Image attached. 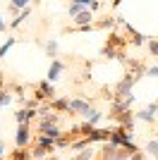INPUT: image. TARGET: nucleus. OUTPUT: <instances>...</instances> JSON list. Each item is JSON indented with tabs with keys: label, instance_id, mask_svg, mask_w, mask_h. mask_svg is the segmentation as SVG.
I'll use <instances>...</instances> for the list:
<instances>
[{
	"label": "nucleus",
	"instance_id": "nucleus-10",
	"mask_svg": "<svg viewBox=\"0 0 158 160\" xmlns=\"http://www.w3.org/2000/svg\"><path fill=\"white\" fill-rule=\"evenodd\" d=\"M58 122H60V115H50V112H46V115H39V122H36V129H39V134H43L46 129L55 127Z\"/></svg>",
	"mask_w": 158,
	"mask_h": 160
},
{
	"label": "nucleus",
	"instance_id": "nucleus-19",
	"mask_svg": "<svg viewBox=\"0 0 158 160\" xmlns=\"http://www.w3.org/2000/svg\"><path fill=\"white\" fill-rule=\"evenodd\" d=\"M84 24H93V12L86 7L79 14H74V27H84Z\"/></svg>",
	"mask_w": 158,
	"mask_h": 160
},
{
	"label": "nucleus",
	"instance_id": "nucleus-12",
	"mask_svg": "<svg viewBox=\"0 0 158 160\" xmlns=\"http://www.w3.org/2000/svg\"><path fill=\"white\" fill-rule=\"evenodd\" d=\"M67 69V65L62 60H60V58H53L50 60V67H48V79L50 81H58L60 77H62V72H65Z\"/></svg>",
	"mask_w": 158,
	"mask_h": 160
},
{
	"label": "nucleus",
	"instance_id": "nucleus-27",
	"mask_svg": "<svg viewBox=\"0 0 158 160\" xmlns=\"http://www.w3.org/2000/svg\"><path fill=\"white\" fill-rule=\"evenodd\" d=\"M82 10H86V7H84V5H79V2H74V0H72V2H70V7H67V12H70V17H74V14H79V12H82Z\"/></svg>",
	"mask_w": 158,
	"mask_h": 160
},
{
	"label": "nucleus",
	"instance_id": "nucleus-39",
	"mask_svg": "<svg viewBox=\"0 0 158 160\" xmlns=\"http://www.w3.org/2000/svg\"><path fill=\"white\" fill-rule=\"evenodd\" d=\"M113 2V7H118V5H122V0H110Z\"/></svg>",
	"mask_w": 158,
	"mask_h": 160
},
{
	"label": "nucleus",
	"instance_id": "nucleus-35",
	"mask_svg": "<svg viewBox=\"0 0 158 160\" xmlns=\"http://www.w3.org/2000/svg\"><path fill=\"white\" fill-rule=\"evenodd\" d=\"M74 2H79V5H84V7H89V5H91V0H74Z\"/></svg>",
	"mask_w": 158,
	"mask_h": 160
},
{
	"label": "nucleus",
	"instance_id": "nucleus-37",
	"mask_svg": "<svg viewBox=\"0 0 158 160\" xmlns=\"http://www.w3.org/2000/svg\"><path fill=\"white\" fill-rule=\"evenodd\" d=\"M5 29L7 27H5V22H3V17H0V31H5Z\"/></svg>",
	"mask_w": 158,
	"mask_h": 160
},
{
	"label": "nucleus",
	"instance_id": "nucleus-13",
	"mask_svg": "<svg viewBox=\"0 0 158 160\" xmlns=\"http://www.w3.org/2000/svg\"><path fill=\"white\" fill-rule=\"evenodd\" d=\"M91 108H93L91 100H82V98L70 100V112H72V115H86Z\"/></svg>",
	"mask_w": 158,
	"mask_h": 160
},
{
	"label": "nucleus",
	"instance_id": "nucleus-25",
	"mask_svg": "<svg viewBox=\"0 0 158 160\" xmlns=\"http://www.w3.org/2000/svg\"><path fill=\"white\" fill-rule=\"evenodd\" d=\"M46 53H48V58H58V41L55 38H50V41H46Z\"/></svg>",
	"mask_w": 158,
	"mask_h": 160
},
{
	"label": "nucleus",
	"instance_id": "nucleus-42",
	"mask_svg": "<svg viewBox=\"0 0 158 160\" xmlns=\"http://www.w3.org/2000/svg\"><path fill=\"white\" fill-rule=\"evenodd\" d=\"M34 2H41V0H34Z\"/></svg>",
	"mask_w": 158,
	"mask_h": 160
},
{
	"label": "nucleus",
	"instance_id": "nucleus-20",
	"mask_svg": "<svg viewBox=\"0 0 158 160\" xmlns=\"http://www.w3.org/2000/svg\"><path fill=\"white\" fill-rule=\"evenodd\" d=\"M84 117H86V122H89V124H93V127H98V122L103 120L105 115L101 112V110H96V108H91V110H89V112H86Z\"/></svg>",
	"mask_w": 158,
	"mask_h": 160
},
{
	"label": "nucleus",
	"instance_id": "nucleus-30",
	"mask_svg": "<svg viewBox=\"0 0 158 160\" xmlns=\"http://www.w3.org/2000/svg\"><path fill=\"white\" fill-rule=\"evenodd\" d=\"M10 5L19 7V10H24V7H31V0H10Z\"/></svg>",
	"mask_w": 158,
	"mask_h": 160
},
{
	"label": "nucleus",
	"instance_id": "nucleus-26",
	"mask_svg": "<svg viewBox=\"0 0 158 160\" xmlns=\"http://www.w3.org/2000/svg\"><path fill=\"white\" fill-rule=\"evenodd\" d=\"M10 103H12V93L7 88H0V108H7Z\"/></svg>",
	"mask_w": 158,
	"mask_h": 160
},
{
	"label": "nucleus",
	"instance_id": "nucleus-7",
	"mask_svg": "<svg viewBox=\"0 0 158 160\" xmlns=\"http://www.w3.org/2000/svg\"><path fill=\"white\" fill-rule=\"evenodd\" d=\"M132 136H134V132H129L127 127L118 124V127H113V134H110V143H115V146H125L127 141H132Z\"/></svg>",
	"mask_w": 158,
	"mask_h": 160
},
{
	"label": "nucleus",
	"instance_id": "nucleus-34",
	"mask_svg": "<svg viewBox=\"0 0 158 160\" xmlns=\"http://www.w3.org/2000/svg\"><path fill=\"white\" fill-rule=\"evenodd\" d=\"M3 158H5V141L0 139V160H3Z\"/></svg>",
	"mask_w": 158,
	"mask_h": 160
},
{
	"label": "nucleus",
	"instance_id": "nucleus-4",
	"mask_svg": "<svg viewBox=\"0 0 158 160\" xmlns=\"http://www.w3.org/2000/svg\"><path fill=\"white\" fill-rule=\"evenodd\" d=\"M127 46H129L127 36L120 33V31H115V29L108 33V38H105V43H103V48H110V50H125Z\"/></svg>",
	"mask_w": 158,
	"mask_h": 160
},
{
	"label": "nucleus",
	"instance_id": "nucleus-41",
	"mask_svg": "<svg viewBox=\"0 0 158 160\" xmlns=\"http://www.w3.org/2000/svg\"><path fill=\"white\" fill-rule=\"evenodd\" d=\"M156 136H158V124H156Z\"/></svg>",
	"mask_w": 158,
	"mask_h": 160
},
{
	"label": "nucleus",
	"instance_id": "nucleus-9",
	"mask_svg": "<svg viewBox=\"0 0 158 160\" xmlns=\"http://www.w3.org/2000/svg\"><path fill=\"white\" fill-rule=\"evenodd\" d=\"M34 117H39V108H19V110L14 112L17 124H31Z\"/></svg>",
	"mask_w": 158,
	"mask_h": 160
},
{
	"label": "nucleus",
	"instance_id": "nucleus-40",
	"mask_svg": "<svg viewBox=\"0 0 158 160\" xmlns=\"http://www.w3.org/2000/svg\"><path fill=\"white\" fill-rule=\"evenodd\" d=\"M46 160H58V155H48V158Z\"/></svg>",
	"mask_w": 158,
	"mask_h": 160
},
{
	"label": "nucleus",
	"instance_id": "nucleus-5",
	"mask_svg": "<svg viewBox=\"0 0 158 160\" xmlns=\"http://www.w3.org/2000/svg\"><path fill=\"white\" fill-rule=\"evenodd\" d=\"M139 81V74L134 72H125V77L115 84V88H113V93H129L132 88H134V84Z\"/></svg>",
	"mask_w": 158,
	"mask_h": 160
},
{
	"label": "nucleus",
	"instance_id": "nucleus-33",
	"mask_svg": "<svg viewBox=\"0 0 158 160\" xmlns=\"http://www.w3.org/2000/svg\"><path fill=\"white\" fill-rule=\"evenodd\" d=\"M89 10H91V12L101 10V0H91V5H89Z\"/></svg>",
	"mask_w": 158,
	"mask_h": 160
},
{
	"label": "nucleus",
	"instance_id": "nucleus-16",
	"mask_svg": "<svg viewBox=\"0 0 158 160\" xmlns=\"http://www.w3.org/2000/svg\"><path fill=\"white\" fill-rule=\"evenodd\" d=\"M48 108H50V112H67L72 117V112H70V98H53L48 103Z\"/></svg>",
	"mask_w": 158,
	"mask_h": 160
},
{
	"label": "nucleus",
	"instance_id": "nucleus-43",
	"mask_svg": "<svg viewBox=\"0 0 158 160\" xmlns=\"http://www.w3.org/2000/svg\"><path fill=\"white\" fill-rule=\"evenodd\" d=\"M70 160H74V158H70Z\"/></svg>",
	"mask_w": 158,
	"mask_h": 160
},
{
	"label": "nucleus",
	"instance_id": "nucleus-28",
	"mask_svg": "<svg viewBox=\"0 0 158 160\" xmlns=\"http://www.w3.org/2000/svg\"><path fill=\"white\" fill-rule=\"evenodd\" d=\"M14 43H17V38H7L5 43H3V46H0V58H3V55H5L7 50H10V48L14 46Z\"/></svg>",
	"mask_w": 158,
	"mask_h": 160
},
{
	"label": "nucleus",
	"instance_id": "nucleus-15",
	"mask_svg": "<svg viewBox=\"0 0 158 160\" xmlns=\"http://www.w3.org/2000/svg\"><path fill=\"white\" fill-rule=\"evenodd\" d=\"M113 120L118 122V124H122V127H127L129 132H134V120H137V117H134V112H132V108L125 110V112H120V115H115Z\"/></svg>",
	"mask_w": 158,
	"mask_h": 160
},
{
	"label": "nucleus",
	"instance_id": "nucleus-11",
	"mask_svg": "<svg viewBox=\"0 0 158 160\" xmlns=\"http://www.w3.org/2000/svg\"><path fill=\"white\" fill-rule=\"evenodd\" d=\"M134 117H137V120H141V122H146V124H151V127H156V122H158L156 110H153V105H151V103H149L146 108H141L139 112H134Z\"/></svg>",
	"mask_w": 158,
	"mask_h": 160
},
{
	"label": "nucleus",
	"instance_id": "nucleus-24",
	"mask_svg": "<svg viewBox=\"0 0 158 160\" xmlns=\"http://www.w3.org/2000/svg\"><path fill=\"white\" fill-rule=\"evenodd\" d=\"M93 148L91 146H86V148H82V151H79L77 155H74V160H93Z\"/></svg>",
	"mask_w": 158,
	"mask_h": 160
},
{
	"label": "nucleus",
	"instance_id": "nucleus-8",
	"mask_svg": "<svg viewBox=\"0 0 158 160\" xmlns=\"http://www.w3.org/2000/svg\"><path fill=\"white\" fill-rule=\"evenodd\" d=\"M31 124H19L14 134V146H31Z\"/></svg>",
	"mask_w": 158,
	"mask_h": 160
},
{
	"label": "nucleus",
	"instance_id": "nucleus-18",
	"mask_svg": "<svg viewBox=\"0 0 158 160\" xmlns=\"http://www.w3.org/2000/svg\"><path fill=\"white\" fill-rule=\"evenodd\" d=\"M93 27H96V31H105V29H115L118 27V17H110V14H108V17H103V19H98V22H93Z\"/></svg>",
	"mask_w": 158,
	"mask_h": 160
},
{
	"label": "nucleus",
	"instance_id": "nucleus-2",
	"mask_svg": "<svg viewBox=\"0 0 158 160\" xmlns=\"http://www.w3.org/2000/svg\"><path fill=\"white\" fill-rule=\"evenodd\" d=\"M31 96L39 100V103H50V100L55 98L53 81L50 79H43V81H39V84H34V86H31Z\"/></svg>",
	"mask_w": 158,
	"mask_h": 160
},
{
	"label": "nucleus",
	"instance_id": "nucleus-36",
	"mask_svg": "<svg viewBox=\"0 0 158 160\" xmlns=\"http://www.w3.org/2000/svg\"><path fill=\"white\" fill-rule=\"evenodd\" d=\"M151 105H153V110H156V117H158V100H153Z\"/></svg>",
	"mask_w": 158,
	"mask_h": 160
},
{
	"label": "nucleus",
	"instance_id": "nucleus-1",
	"mask_svg": "<svg viewBox=\"0 0 158 160\" xmlns=\"http://www.w3.org/2000/svg\"><path fill=\"white\" fill-rule=\"evenodd\" d=\"M129 155L132 153L125 146H115L110 141H105L103 146H101V151L93 155V160H129Z\"/></svg>",
	"mask_w": 158,
	"mask_h": 160
},
{
	"label": "nucleus",
	"instance_id": "nucleus-21",
	"mask_svg": "<svg viewBox=\"0 0 158 160\" xmlns=\"http://www.w3.org/2000/svg\"><path fill=\"white\" fill-rule=\"evenodd\" d=\"M146 50L151 53V58L158 60V38L156 36H146Z\"/></svg>",
	"mask_w": 158,
	"mask_h": 160
},
{
	"label": "nucleus",
	"instance_id": "nucleus-6",
	"mask_svg": "<svg viewBox=\"0 0 158 160\" xmlns=\"http://www.w3.org/2000/svg\"><path fill=\"white\" fill-rule=\"evenodd\" d=\"M122 33L127 36L129 46H137V48H139V46H146V36H144V33H139L137 29L129 24V22H125V24H122Z\"/></svg>",
	"mask_w": 158,
	"mask_h": 160
},
{
	"label": "nucleus",
	"instance_id": "nucleus-22",
	"mask_svg": "<svg viewBox=\"0 0 158 160\" xmlns=\"http://www.w3.org/2000/svg\"><path fill=\"white\" fill-rule=\"evenodd\" d=\"M144 151L151 158H156L158 160V139H151V141H146V146H144Z\"/></svg>",
	"mask_w": 158,
	"mask_h": 160
},
{
	"label": "nucleus",
	"instance_id": "nucleus-32",
	"mask_svg": "<svg viewBox=\"0 0 158 160\" xmlns=\"http://www.w3.org/2000/svg\"><path fill=\"white\" fill-rule=\"evenodd\" d=\"M146 77H158V65H153V67H146Z\"/></svg>",
	"mask_w": 158,
	"mask_h": 160
},
{
	"label": "nucleus",
	"instance_id": "nucleus-23",
	"mask_svg": "<svg viewBox=\"0 0 158 160\" xmlns=\"http://www.w3.org/2000/svg\"><path fill=\"white\" fill-rule=\"evenodd\" d=\"M29 14H31V7H24V10H22V12H19V17H14V19L10 22V27H12V29H17V27H19V24H22V22H24L26 17H29Z\"/></svg>",
	"mask_w": 158,
	"mask_h": 160
},
{
	"label": "nucleus",
	"instance_id": "nucleus-38",
	"mask_svg": "<svg viewBox=\"0 0 158 160\" xmlns=\"http://www.w3.org/2000/svg\"><path fill=\"white\" fill-rule=\"evenodd\" d=\"M0 88H5V79H3V72H0Z\"/></svg>",
	"mask_w": 158,
	"mask_h": 160
},
{
	"label": "nucleus",
	"instance_id": "nucleus-17",
	"mask_svg": "<svg viewBox=\"0 0 158 160\" xmlns=\"http://www.w3.org/2000/svg\"><path fill=\"white\" fill-rule=\"evenodd\" d=\"M31 146H14V151L7 155V160H31Z\"/></svg>",
	"mask_w": 158,
	"mask_h": 160
},
{
	"label": "nucleus",
	"instance_id": "nucleus-31",
	"mask_svg": "<svg viewBox=\"0 0 158 160\" xmlns=\"http://www.w3.org/2000/svg\"><path fill=\"white\" fill-rule=\"evenodd\" d=\"M129 160H146V151H137V153H132Z\"/></svg>",
	"mask_w": 158,
	"mask_h": 160
},
{
	"label": "nucleus",
	"instance_id": "nucleus-14",
	"mask_svg": "<svg viewBox=\"0 0 158 160\" xmlns=\"http://www.w3.org/2000/svg\"><path fill=\"white\" fill-rule=\"evenodd\" d=\"M110 134H113L110 127H105V129L96 127V129H93V134H89L86 139L91 141V143H105V141H110Z\"/></svg>",
	"mask_w": 158,
	"mask_h": 160
},
{
	"label": "nucleus",
	"instance_id": "nucleus-3",
	"mask_svg": "<svg viewBox=\"0 0 158 160\" xmlns=\"http://www.w3.org/2000/svg\"><path fill=\"white\" fill-rule=\"evenodd\" d=\"M84 139V134H82V124H74L70 132H62V136H60L55 143H58V148H70L74 143V141Z\"/></svg>",
	"mask_w": 158,
	"mask_h": 160
},
{
	"label": "nucleus",
	"instance_id": "nucleus-29",
	"mask_svg": "<svg viewBox=\"0 0 158 160\" xmlns=\"http://www.w3.org/2000/svg\"><path fill=\"white\" fill-rule=\"evenodd\" d=\"M43 134H48V136H50V139H55V141H58L60 136H62V132L58 129V124H55V127H50V129H46Z\"/></svg>",
	"mask_w": 158,
	"mask_h": 160
}]
</instances>
